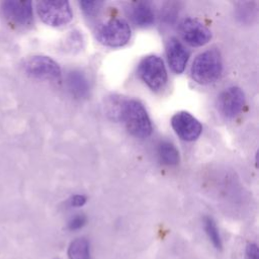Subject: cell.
<instances>
[{
    "mask_svg": "<svg viewBox=\"0 0 259 259\" xmlns=\"http://www.w3.org/2000/svg\"><path fill=\"white\" fill-rule=\"evenodd\" d=\"M117 115L127 131L139 139H145L152 133V123L145 106L136 99H127L118 104Z\"/></svg>",
    "mask_w": 259,
    "mask_h": 259,
    "instance_id": "cell-1",
    "label": "cell"
},
{
    "mask_svg": "<svg viewBox=\"0 0 259 259\" xmlns=\"http://www.w3.org/2000/svg\"><path fill=\"white\" fill-rule=\"evenodd\" d=\"M222 69L223 64L220 53L210 49L196 56L191 66V77L198 84H210L220 77Z\"/></svg>",
    "mask_w": 259,
    "mask_h": 259,
    "instance_id": "cell-2",
    "label": "cell"
},
{
    "mask_svg": "<svg viewBox=\"0 0 259 259\" xmlns=\"http://www.w3.org/2000/svg\"><path fill=\"white\" fill-rule=\"evenodd\" d=\"M95 34L100 44L110 48H118L128 42L132 31L124 19L112 18L101 23L96 28Z\"/></svg>",
    "mask_w": 259,
    "mask_h": 259,
    "instance_id": "cell-3",
    "label": "cell"
},
{
    "mask_svg": "<svg viewBox=\"0 0 259 259\" xmlns=\"http://www.w3.org/2000/svg\"><path fill=\"white\" fill-rule=\"evenodd\" d=\"M140 78L153 91L162 90L167 83V71L163 60L155 55L144 58L138 69Z\"/></svg>",
    "mask_w": 259,
    "mask_h": 259,
    "instance_id": "cell-4",
    "label": "cell"
},
{
    "mask_svg": "<svg viewBox=\"0 0 259 259\" xmlns=\"http://www.w3.org/2000/svg\"><path fill=\"white\" fill-rule=\"evenodd\" d=\"M4 21L13 28H27L33 22L32 4L30 1L8 0L1 5Z\"/></svg>",
    "mask_w": 259,
    "mask_h": 259,
    "instance_id": "cell-5",
    "label": "cell"
},
{
    "mask_svg": "<svg viewBox=\"0 0 259 259\" xmlns=\"http://www.w3.org/2000/svg\"><path fill=\"white\" fill-rule=\"evenodd\" d=\"M36 12L45 23L57 27L69 23L73 17L68 1H39Z\"/></svg>",
    "mask_w": 259,
    "mask_h": 259,
    "instance_id": "cell-6",
    "label": "cell"
},
{
    "mask_svg": "<svg viewBox=\"0 0 259 259\" xmlns=\"http://www.w3.org/2000/svg\"><path fill=\"white\" fill-rule=\"evenodd\" d=\"M24 71L30 77L40 80L59 81L61 68L59 64L48 56H33L24 63Z\"/></svg>",
    "mask_w": 259,
    "mask_h": 259,
    "instance_id": "cell-7",
    "label": "cell"
},
{
    "mask_svg": "<svg viewBox=\"0 0 259 259\" xmlns=\"http://www.w3.org/2000/svg\"><path fill=\"white\" fill-rule=\"evenodd\" d=\"M182 38L192 47H200L207 44L211 37L210 30L198 19L187 17L179 25Z\"/></svg>",
    "mask_w": 259,
    "mask_h": 259,
    "instance_id": "cell-8",
    "label": "cell"
},
{
    "mask_svg": "<svg viewBox=\"0 0 259 259\" xmlns=\"http://www.w3.org/2000/svg\"><path fill=\"white\" fill-rule=\"evenodd\" d=\"M171 125L176 135L183 141L196 140L202 131L201 123L187 111H179L171 118Z\"/></svg>",
    "mask_w": 259,
    "mask_h": 259,
    "instance_id": "cell-9",
    "label": "cell"
},
{
    "mask_svg": "<svg viewBox=\"0 0 259 259\" xmlns=\"http://www.w3.org/2000/svg\"><path fill=\"white\" fill-rule=\"evenodd\" d=\"M245 105L244 92L236 86L225 89L218 98V108L220 112L228 118L237 116Z\"/></svg>",
    "mask_w": 259,
    "mask_h": 259,
    "instance_id": "cell-10",
    "label": "cell"
},
{
    "mask_svg": "<svg viewBox=\"0 0 259 259\" xmlns=\"http://www.w3.org/2000/svg\"><path fill=\"white\" fill-rule=\"evenodd\" d=\"M167 60L170 68L175 73H182L186 67L189 59V52L177 38L172 37L169 39L166 47Z\"/></svg>",
    "mask_w": 259,
    "mask_h": 259,
    "instance_id": "cell-11",
    "label": "cell"
},
{
    "mask_svg": "<svg viewBox=\"0 0 259 259\" xmlns=\"http://www.w3.org/2000/svg\"><path fill=\"white\" fill-rule=\"evenodd\" d=\"M67 84L71 93L78 98L87 96L89 92L88 80L81 71H71L67 78Z\"/></svg>",
    "mask_w": 259,
    "mask_h": 259,
    "instance_id": "cell-12",
    "label": "cell"
},
{
    "mask_svg": "<svg viewBox=\"0 0 259 259\" xmlns=\"http://www.w3.org/2000/svg\"><path fill=\"white\" fill-rule=\"evenodd\" d=\"M131 15L133 21L142 27L150 26L154 23L155 15L152 8L146 3H137L132 7Z\"/></svg>",
    "mask_w": 259,
    "mask_h": 259,
    "instance_id": "cell-13",
    "label": "cell"
},
{
    "mask_svg": "<svg viewBox=\"0 0 259 259\" xmlns=\"http://www.w3.org/2000/svg\"><path fill=\"white\" fill-rule=\"evenodd\" d=\"M158 156L160 161L168 166H174L179 163L180 157L176 147L170 142H162L158 147Z\"/></svg>",
    "mask_w": 259,
    "mask_h": 259,
    "instance_id": "cell-14",
    "label": "cell"
},
{
    "mask_svg": "<svg viewBox=\"0 0 259 259\" xmlns=\"http://www.w3.org/2000/svg\"><path fill=\"white\" fill-rule=\"evenodd\" d=\"M69 259H90V245L85 238H77L68 247Z\"/></svg>",
    "mask_w": 259,
    "mask_h": 259,
    "instance_id": "cell-15",
    "label": "cell"
},
{
    "mask_svg": "<svg viewBox=\"0 0 259 259\" xmlns=\"http://www.w3.org/2000/svg\"><path fill=\"white\" fill-rule=\"evenodd\" d=\"M203 229H204V232H205L208 240L211 242L213 247L218 250H222V248H223L222 238H221L219 229L217 227V224L212 218H210V217L203 218Z\"/></svg>",
    "mask_w": 259,
    "mask_h": 259,
    "instance_id": "cell-16",
    "label": "cell"
},
{
    "mask_svg": "<svg viewBox=\"0 0 259 259\" xmlns=\"http://www.w3.org/2000/svg\"><path fill=\"white\" fill-rule=\"evenodd\" d=\"M79 4H80V7L82 8L83 12L86 15L92 16V15H95L99 11V9L103 3L100 1H81Z\"/></svg>",
    "mask_w": 259,
    "mask_h": 259,
    "instance_id": "cell-17",
    "label": "cell"
},
{
    "mask_svg": "<svg viewBox=\"0 0 259 259\" xmlns=\"http://www.w3.org/2000/svg\"><path fill=\"white\" fill-rule=\"evenodd\" d=\"M86 217L84 214H77V215H74L70 221H69V224H68V228L69 230L71 231H77L81 228H83L86 224Z\"/></svg>",
    "mask_w": 259,
    "mask_h": 259,
    "instance_id": "cell-18",
    "label": "cell"
},
{
    "mask_svg": "<svg viewBox=\"0 0 259 259\" xmlns=\"http://www.w3.org/2000/svg\"><path fill=\"white\" fill-rule=\"evenodd\" d=\"M246 259H259L258 258V247L255 243H250L246 246L245 250Z\"/></svg>",
    "mask_w": 259,
    "mask_h": 259,
    "instance_id": "cell-19",
    "label": "cell"
},
{
    "mask_svg": "<svg viewBox=\"0 0 259 259\" xmlns=\"http://www.w3.org/2000/svg\"><path fill=\"white\" fill-rule=\"evenodd\" d=\"M86 200H87L86 196H84L82 194H75L74 196L71 197L70 204L74 207H80L86 203Z\"/></svg>",
    "mask_w": 259,
    "mask_h": 259,
    "instance_id": "cell-20",
    "label": "cell"
}]
</instances>
